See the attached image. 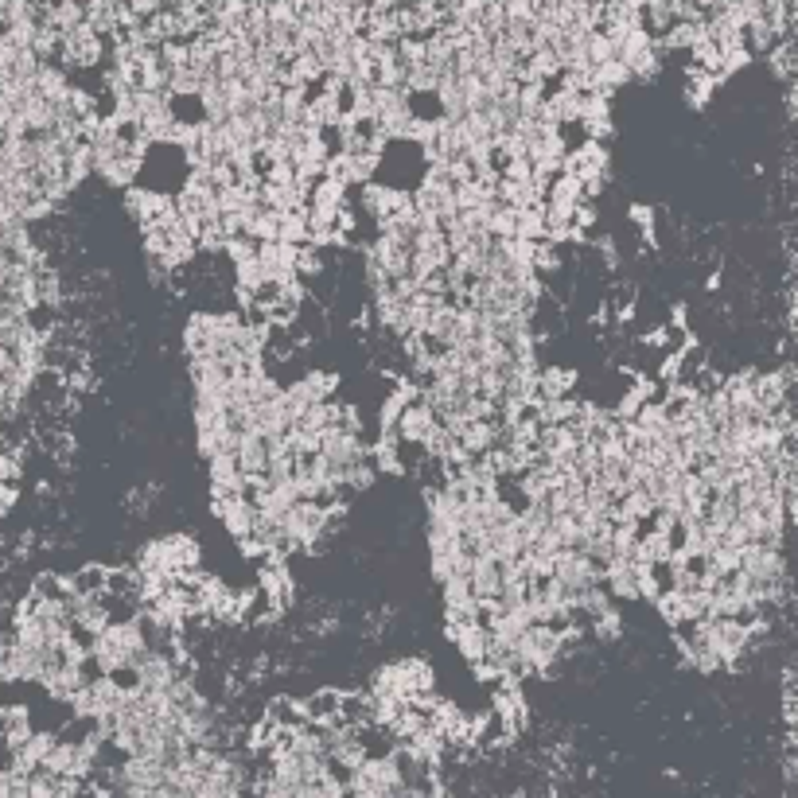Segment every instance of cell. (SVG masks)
Instances as JSON below:
<instances>
[{"label":"cell","mask_w":798,"mask_h":798,"mask_svg":"<svg viewBox=\"0 0 798 798\" xmlns=\"http://www.w3.org/2000/svg\"><path fill=\"white\" fill-rule=\"evenodd\" d=\"M211 510H215V518L222 522V530L230 534V538H242V534H250V526H254V510L242 495H222V499H211Z\"/></svg>","instance_id":"1"},{"label":"cell","mask_w":798,"mask_h":798,"mask_svg":"<svg viewBox=\"0 0 798 798\" xmlns=\"http://www.w3.org/2000/svg\"><path fill=\"white\" fill-rule=\"evenodd\" d=\"M436 425V413L425 405V401H409L405 409L398 413V421H394V433H398L401 444H421L425 436H429V429Z\"/></svg>","instance_id":"2"},{"label":"cell","mask_w":798,"mask_h":798,"mask_svg":"<svg viewBox=\"0 0 798 798\" xmlns=\"http://www.w3.org/2000/svg\"><path fill=\"white\" fill-rule=\"evenodd\" d=\"M300 709H304V721H312V725H327V721L339 717V690H316L312 697L300 701Z\"/></svg>","instance_id":"3"},{"label":"cell","mask_w":798,"mask_h":798,"mask_svg":"<svg viewBox=\"0 0 798 798\" xmlns=\"http://www.w3.org/2000/svg\"><path fill=\"white\" fill-rule=\"evenodd\" d=\"M627 82H635V78H631L627 63H623L619 55L616 59H608V63H596V67H592V86L604 90V94H612V98H616V90H623Z\"/></svg>","instance_id":"4"},{"label":"cell","mask_w":798,"mask_h":798,"mask_svg":"<svg viewBox=\"0 0 798 798\" xmlns=\"http://www.w3.org/2000/svg\"><path fill=\"white\" fill-rule=\"evenodd\" d=\"M717 86H721V78L713 71H697V67H690V74H686V102H690V109L709 106V98H713Z\"/></svg>","instance_id":"5"},{"label":"cell","mask_w":798,"mask_h":798,"mask_svg":"<svg viewBox=\"0 0 798 798\" xmlns=\"http://www.w3.org/2000/svg\"><path fill=\"white\" fill-rule=\"evenodd\" d=\"M413 195V207L421 211L425 218H433L436 211H444V207H452V191H444V187H433V183L421 180L417 191H409Z\"/></svg>","instance_id":"6"},{"label":"cell","mask_w":798,"mask_h":798,"mask_svg":"<svg viewBox=\"0 0 798 798\" xmlns=\"http://www.w3.org/2000/svg\"><path fill=\"white\" fill-rule=\"evenodd\" d=\"M545 203H577L581 199V180L577 176H569V172H557L553 180L545 183V195H542Z\"/></svg>","instance_id":"7"},{"label":"cell","mask_w":798,"mask_h":798,"mask_svg":"<svg viewBox=\"0 0 798 798\" xmlns=\"http://www.w3.org/2000/svg\"><path fill=\"white\" fill-rule=\"evenodd\" d=\"M74 596H90V592H102L106 588V565H82L78 573L67 577Z\"/></svg>","instance_id":"8"},{"label":"cell","mask_w":798,"mask_h":798,"mask_svg":"<svg viewBox=\"0 0 798 798\" xmlns=\"http://www.w3.org/2000/svg\"><path fill=\"white\" fill-rule=\"evenodd\" d=\"M654 608H658L662 623H670V627H678V623H690V612H686V596H682V592H674V588H666V592L654 600Z\"/></svg>","instance_id":"9"},{"label":"cell","mask_w":798,"mask_h":798,"mask_svg":"<svg viewBox=\"0 0 798 798\" xmlns=\"http://www.w3.org/2000/svg\"><path fill=\"white\" fill-rule=\"evenodd\" d=\"M690 67H697V71L721 74V47L705 36V32H701V39H697V43L690 47Z\"/></svg>","instance_id":"10"},{"label":"cell","mask_w":798,"mask_h":798,"mask_svg":"<svg viewBox=\"0 0 798 798\" xmlns=\"http://www.w3.org/2000/svg\"><path fill=\"white\" fill-rule=\"evenodd\" d=\"M32 592H36L39 600L63 604V600L71 596V584H67V577H59V573H39L36 581H32Z\"/></svg>","instance_id":"11"},{"label":"cell","mask_w":798,"mask_h":798,"mask_svg":"<svg viewBox=\"0 0 798 798\" xmlns=\"http://www.w3.org/2000/svg\"><path fill=\"white\" fill-rule=\"evenodd\" d=\"M277 238H281V242H292V246L308 242V222H304V211H285L281 222H277Z\"/></svg>","instance_id":"12"},{"label":"cell","mask_w":798,"mask_h":798,"mask_svg":"<svg viewBox=\"0 0 798 798\" xmlns=\"http://www.w3.org/2000/svg\"><path fill=\"white\" fill-rule=\"evenodd\" d=\"M265 717H273L277 725L285 728H300L304 725V709H300V701H292V697H277L273 705H269V713Z\"/></svg>","instance_id":"13"},{"label":"cell","mask_w":798,"mask_h":798,"mask_svg":"<svg viewBox=\"0 0 798 798\" xmlns=\"http://www.w3.org/2000/svg\"><path fill=\"white\" fill-rule=\"evenodd\" d=\"M234 281H238V292H250L254 285L265 281V265H261V257H246V261H238L234 265Z\"/></svg>","instance_id":"14"},{"label":"cell","mask_w":798,"mask_h":798,"mask_svg":"<svg viewBox=\"0 0 798 798\" xmlns=\"http://www.w3.org/2000/svg\"><path fill=\"white\" fill-rule=\"evenodd\" d=\"M627 218H631V222L643 230V238H647V242L654 246V211H651V207H643V203H631V207H627Z\"/></svg>","instance_id":"15"},{"label":"cell","mask_w":798,"mask_h":798,"mask_svg":"<svg viewBox=\"0 0 798 798\" xmlns=\"http://www.w3.org/2000/svg\"><path fill=\"white\" fill-rule=\"evenodd\" d=\"M20 503V483L16 479H0V518H8Z\"/></svg>","instance_id":"16"},{"label":"cell","mask_w":798,"mask_h":798,"mask_svg":"<svg viewBox=\"0 0 798 798\" xmlns=\"http://www.w3.org/2000/svg\"><path fill=\"white\" fill-rule=\"evenodd\" d=\"M133 16H152L156 8H164V0H125Z\"/></svg>","instance_id":"17"}]
</instances>
